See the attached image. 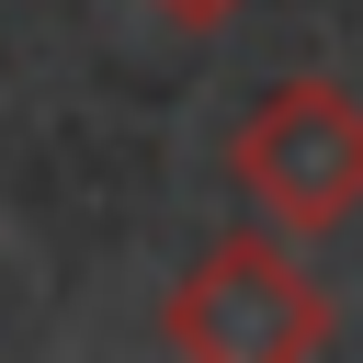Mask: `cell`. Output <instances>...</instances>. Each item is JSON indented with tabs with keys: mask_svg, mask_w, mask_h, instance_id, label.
<instances>
[{
	"mask_svg": "<svg viewBox=\"0 0 363 363\" xmlns=\"http://www.w3.org/2000/svg\"><path fill=\"white\" fill-rule=\"evenodd\" d=\"M227 182H238L250 216L284 227V238L352 227V216H363V102H352L340 79H318V68L272 79V91L238 113V136H227Z\"/></svg>",
	"mask_w": 363,
	"mask_h": 363,
	"instance_id": "1",
	"label": "cell"
},
{
	"mask_svg": "<svg viewBox=\"0 0 363 363\" xmlns=\"http://www.w3.org/2000/svg\"><path fill=\"white\" fill-rule=\"evenodd\" d=\"M159 340L204 352V363H306V352H329V295L284 250V227H238L170 284Z\"/></svg>",
	"mask_w": 363,
	"mask_h": 363,
	"instance_id": "2",
	"label": "cell"
},
{
	"mask_svg": "<svg viewBox=\"0 0 363 363\" xmlns=\"http://www.w3.org/2000/svg\"><path fill=\"white\" fill-rule=\"evenodd\" d=\"M159 11H170V23H182V34H216V23H238V11H250V0H159Z\"/></svg>",
	"mask_w": 363,
	"mask_h": 363,
	"instance_id": "3",
	"label": "cell"
}]
</instances>
